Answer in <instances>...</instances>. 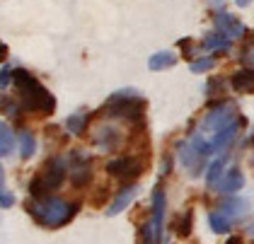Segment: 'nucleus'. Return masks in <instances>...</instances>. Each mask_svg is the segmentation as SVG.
Segmentation results:
<instances>
[{
	"instance_id": "obj_1",
	"label": "nucleus",
	"mask_w": 254,
	"mask_h": 244,
	"mask_svg": "<svg viewBox=\"0 0 254 244\" xmlns=\"http://www.w3.org/2000/svg\"><path fill=\"white\" fill-rule=\"evenodd\" d=\"M29 215L39 223L41 227H49V230H56V227L68 225L80 210V203L75 201H65L59 196H46V198H34L27 203Z\"/></svg>"
},
{
	"instance_id": "obj_2",
	"label": "nucleus",
	"mask_w": 254,
	"mask_h": 244,
	"mask_svg": "<svg viewBox=\"0 0 254 244\" xmlns=\"http://www.w3.org/2000/svg\"><path fill=\"white\" fill-rule=\"evenodd\" d=\"M12 82L20 87V109L32 114H54V109H56L54 94L29 70H24V68L12 70Z\"/></svg>"
},
{
	"instance_id": "obj_3",
	"label": "nucleus",
	"mask_w": 254,
	"mask_h": 244,
	"mask_svg": "<svg viewBox=\"0 0 254 244\" xmlns=\"http://www.w3.org/2000/svg\"><path fill=\"white\" fill-rule=\"evenodd\" d=\"M68 174H70V162H68L65 157H61V155L49 157V160L44 162L41 174H37V177L29 182L32 198H46L51 191H56V188L65 182Z\"/></svg>"
},
{
	"instance_id": "obj_4",
	"label": "nucleus",
	"mask_w": 254,
	"mask_h": 244,
	"mask_svg": "<svg viewBox=\"0 0 254 244\" xmlns=\"http://www.w3.org/2000/svg\"><path fill=\"white\" fill-rule=\"evenodd\" d=\"M143 97H138L131 90H121V92L112 94L104 104V116L114 119V121H126V123H138L143 119Z\"/></svg>"
},
{
	"instance_id": "obj_5",
	"label": "nucleus",
	"mask_w": 254,
	"mask_h": 244,
	"mask_svg": "<svg viewBox=\"0 0 254 244\" xmlns=\"http://www.w3.org/2000/svg\"><path fill=\"white\" fill-rule=\"evenodd\" d=\"M208 155H213V148H211V140H206V133L203 131H198L187 143L179 145V162L189 169L191 177L203 172Z\"/></svg>"
},
{
	"instance_id": "obj_6",
	"label": "nucleus",
	"mask_w": 254,
	"mask_h": 244,
	"mask_svg": "<svg viewBox=\"0 0 254 244\" xmlns=\"http://www.w3.org/2000/svg\"><path fill=\"white\" fill-rule=\"evenodd\" d=\"M237 119H240L237 104H233V102H220V104H215L213 109L203 116V121H201V131L203 133H218L220 128L230 126V123L237 121Z\"/></svg>"
},
{
	"instance_id": "obj_7",
	"label": "nucleus",
	"mask_w": 254,
	"mask_h": 244,
	"mask_svg": "<svg viewBox=\"0 0 254 244\" xmlns=\"http://www.w3.org/2000/svg\"><path fill=\"white\" fill-rule=\"evenodd\" d=\"M70 182L75 188H85L92 182V157L87 152L70 155Z\"/></svg>"
},
{
	"instance_id": "obj_8",
	"label": "nucleus",
	"mask_w": 254,
	"mask_h": 244,
	"mask_svg": "<svg viewBox=\"0 0 254 244\" xmlns=\"http://www.w3.org/2000/svg\"><path fill=\"white\" fill-rule=\"evenodd\" d=\"M107 172L119 182H133L136 177H140L143 169H140V162L133 155H121V157H114L107 165Z\"/></svg>"
},
{
	"instance_id": "obj_9",
	"label": "nucleus",
	"mask_w": 254,
	"mask_h": 244,
	"mask_svg": "<svg viewBox=\"0 0 254 244\" xmlns=\"http://www.w3.org/2000/svg\"><path fill=\"white\" fill-rule=\"evenodd\" d=\"M165 208H167V198L162 186H155L153 191V218L148 220L153 227V244H162V230H165Z\"/></svg>"
},
{
	"instance_id": "obj_10",
	"label": "nucleus",
	"mask_w": 254,
	"mask_h": 244,
	"mask_svg": "<svg viewBox=\"0 0 254 244\" xmlns=\"http://www.w3.org/2000/svg\"><path fill=\"white\" fill-rule=\"evenodd\" d=\"M213 19H215V29L223 32L225 37H230V39H245L247 37V27L235 17V15H230V12L218 10L213 15Z\"/></svg>"
},
{
	"instance_id": "obj_11",
	"label": "nucleus",
	"mask_w": 254,
	"mask_h": 244,
	"mask_svg": "<svg viewBox=\"0 0 254 244\" xmlns=\"http://www.w3.org/2000/svg\"><path fill=\"white\" fill-rule=\"evenodd\" d=\"M240 123H242V119H237V121H233L230 126H225V128H220L218 133H213V138H211V148H213V152H223L230 143H233L235 138H237V133H240Z\"/></svg>"
},
{
	"instance_id": "obj_12",
	"label": "nucleus",
	"mask_w": 254,
	"mask_h": 244,
	"mask_svg": "<svg viewBox=\"0 0 254 244\" xmlns=\"http://www.w3.org/2000/svg\"><path fill=\"white\" fill-rule=\"evenodd\" d=\"M95 143H97L102 150H117L119 143H121V135H119V128L107 123V126H99L95 131Z\"/></svg>"
},
{
	"instance_id": "obj_13",
	"label": "nucleus",
	"mask_w": 254,
	"mask_h": 244,
	"mask_svg": "<svg viewBox=\"0 0 254 244\" xmlns=\"http://www.w3.org/2000/svg\"><path fill=\"white\" fill-rule=\"evenodd\" d=\"M242 186H245V174L237 167H230L223 174V179L218 182L215 191H220V193H237Z\"/></svg>"
},
{
	"instance_id": "obj_14",
	"label": "nucleus",
	"mask_w": 254,
	"mask_h": 244,
	"mask_svg": "<svg viewBox=\"0 0 254 244\" xmlns=\"http://www.w3.org/2000/svg\"><path fill=\"white\" fill-rule=\"evenodd\" d=\"M136 193H138L136 184H126V186H121L119 188V193L114 196V201H112L109 210H107V215H119L121 210H126V206L136 198Z\"/></svg>"
},
{
	"instance_id": "obj_15",
	"label": "nucleus",
	"mask_w": 254,
	"mask_h": 244,
	"mask_svg": "<svg viewBox=\"0 0 254 244\" xmlns=\"http://www.w3.org/2000/svg\"><path fill=\"white\" fill-rule=\"evenodd\" d=\"M203 49L206 51H213V54H228L233 49V39L225 37L223 32H211V34H206V39H203Z\"/></svg>"
},
{
	"instance_id": "obj_16",
	"label": "nucleus",
	"mask_w": 254,
	"mask_h": 244,
	"mask_svg": "<svg viewBox=\"0 0 254 244\" xmlns=\"http://www.w3.org/2000/svg\"><path fill=\"white\" fill-rule=\"evenodd\" d=\"M230 85H233L235 92L240 94H252L254 92V70H237L233 77H230Z\"/></svg>"
},
{
	"instance_id": "obj_17",
	"label": "nucleus",
	"mask_w": 254,
	"mask_h": 244,
	"mask_svg": "<svg viewBox=\"0 0 254 244\" xmlns=\"http://www.w3.org/2000/svg\"><path fill=\"white\" fill-rule=\"evenodd\" d=\"M247 208H250V203H247L245 198L233 196V198H228V201L220 206V210H223L225 215H230V218H233V223H237V220H242V215L247 213Z\"/></svg>"
},
{
	"instance_id": "obj_18",
	"label": "nucleus",
	"mask_w": 254,
	"mask_h": 244,
	"mask_svg": "<svg viewBox=\"0 0 254 244\" xmlns=\"http://www.w3.org/2000/svg\"><path fill=\"white\" fill-rule=\"evenodd\" d=\"M208 225H211V230H213L215 235H223V232H228V230L233 227V218L225 215V213L218 208V210H211V213H208Z\"/></svg>"
},
{
	"instance_id": "obj_19",
	"label": "nucleus",
	"mask_w": 254,
	"mask_h": 244,
	"mask_svg": "<svg viewBox=\"0 0 254 244\" xmlns=\"http://www.w3.org/2000/svg\"><path fill=\"white\" fill-rule=\"evenodd\" d=\"M177 63V54L172 51H160V54H153L148 58V68L150 70H165V68H172Z\"/></svg>"
},
{
	"instance_id": "obj_20",
	"label": "nucleus",
	"mask_w": 254,
	"mask_h": 244,
	"mask_svg": "<svg viewBox=\"0 0 254 244\" xmlns=\"http://www.w3.org/2000/svg\"><path fill=\"white\" fill-rule=\"evenodd\" d=\"M87 121H90V114L87 112L70 114L65 119V131L73 133V135H80V133H85V128H87Z\"/></svg>"
},
{
	"instance_id": "obj_21",
	"label": "nucleus",
	"mask_w": 254,
	"mask_h": 244,
	"mask_svg": "<svg viewBox=\"0 0 254 244\" xmlns=\"http://www.w3.org/2000/svg\"><path fill=\"white\" fill-rule=\"evenodd\" d=\"M223 167H225V157L220 155V157H215L213 162L208 165V172H206V184H208V188H213L215 191V186H218V182L223 179Z\"/></svg>"
},
{
	"instance_id": "obj_22",
	"label": "nucleus",
	"mask_w": 254,
	"mask_h": 244,
	"mask_svg": "<svg viewBox=\"0 0 254 244\" xmlns=\"http://www.w3.org/2000/svg\"><path fill=\"white\" fill-rule=\"evenodd\" d=\"M20 157L22 160H29L34 152H37V138L29 131H20Z\"/></svg>"
},
{
	"instance_id": "obj_23",
	"label": "nucleus",
	"mask_w": 254,
	"mask_h": 244,
	"mask_svg": "<svg viewBox=\"0 0 254 244\" xmlns=\"http://www.w3.org/2000/svg\"><path fill=\"white\" fill-rule=\"evenodd\" d=\"M12 150H15V135L10 131V126L2 123V126H0V155L7 157Z\"/></svg>"
},
{
	"instance_id": "obj_24",
	"label": "nucleus",
	"mask_w": 254,
	"mask_h": 244,
	"mask_svg": "<svg viewBox=\"0 0 254 244\" xmlns=\"http://www.w3.org/2000/svg\"><path fill=\"white\" fill-rule=\"evenodd\" d=\"M175 232L179 237H187L191 232V208H187L182 215H177L175 220Z\"/></svg>"
},
{
	"instance_id": "obj_25",
	"label": "nucleus",
	"mask_w": 254,
	"mask_h": 244,
	"mask_svg": "<svg viewBox=\"0 0 254 244\" xmlns=\"http://www.w3.org/2000/svg\"><path fill=\"white\" fill-rule=\"evenodd\" d=\"M213 65H215V61L211 56L198 58V61H191V63H189V70H191V73H206V70H211Z\"/></svg>"
},
{
	"instance_id": "obj_26",
	"label": "nucleus",
	"mask_w": 254,
	"mask_h": 244,
	"mask_svg": "<svg viewBox=\"0 0 254 244\" xmlns=\"http://www.w3.org/2000/svg\"><path fill=\"white\" fill-rule=\"evenodd\" d=\"M12 203H15V196H12L7 188H2V191H0V206L2 208H12Z\"/></svg>"
},
{
	"instance_id": "obj_27",
	"label": "nucleus",
	"mask_w": 254,
	"mask_h": 244,
	"mask_svg": "<svg viewBox=\"0 0 254 244\" xmlns=\"http://www.w3.org/2000/svg\"><path fill=\"white\" fill-rule=\"evenodd\" d=\"M10 80H12V70L5 65L2 70H0V90H7V85H10Z\"/></svg>"
},
{
	"instance_id": "obj_28",
	"label": "nucleus",
	"mask_w": 254,
	"mask_h": 244,
	"mask_svg": "<svg viewBox=\"0 0 254 244\" xmlns=\"http://www.w3.org/2000/svg\"><path fill=\"white\" fill-rule=\"evenodd\" d=\"M245 63H247V65H250V68L254 70V51H250V54H245Z\"/></svg>"
},
{
	"instance_id": "obj_29",
	"label": "nucleus",
	"mask_w": 254,
	"mask_h": 244,
	"mask_svg": "<svg viewBox=\"0 0 254 244\" xmlns=\"http://www.w3.org/2000/svg\"><path fill=\"white\" fill-rule=\"evenodd\" d=\"M228 244H247V242H245L242 237H230V240H228Z\"/></svg>"
},
{
	"instance_id": "obj_30",
	"label": "nucleus",
	"mask_w": 254,
	"mask_h": 244,
	"mask_svg": "<svg viewBox=\"0 0 254 244\" xmlns=\"http://www.w3.org/2000/svg\"><path fill=\"white\" fill-rule=\"evenodd\" d=\"M223 2H225V0H211V5H213L215 10H220V7H223Z\"/></svg>"
},
{
	"instance_id": "obj_31",
	"label": "nucleus",
	"mask_w": 254,
	"mask_h": 244,
	"mask_svg": "<svg viewBox=\"0 0 254 244\" xmlns=\"http://www.w3.org/2000/svg\"><path fill=\"white\" fill-rule=\"evenodd\" d=\"M237 5H240V7H247V5H250V0H237Z\"/></svg>"
},
{
	"instance_id": "obj_32",
	"label": "nucleus",
	"mask_w": 254,
	"mask_h": 244,
	"mask_svg": "<svg viewBox=\"0 0 254 244\" xmlns=\"http://www.w3.org/2000/svg\"><path fill=\"white\" fill-rule=\"evenodd\" d=\"M247 232H250V235L254 237V223H250V227H247Z\"/></svg>"
}]
</instances>
